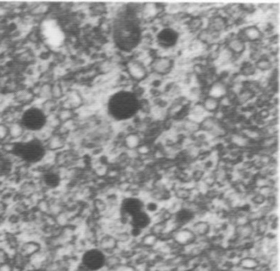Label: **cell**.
I'll use <instances>...</instances> for the list:
<instances>
[{
    "label": "cell",
    "instance_id": "obj_1",
    "mask_svg": "<svg viewBox=\"0 0 280 271\" xmlns=\"http://www.w3.org/2000/svg\"><path fill=\"white\" fill-rule=\"evenodd\" d=\"M114 38L118 46L129 51L134 48L139 39V30L135 20L129 17H122L115 23Z\"/></svg>",
    "mask_w": 280,
    "mask_h": 271
},
{
    "label": "cell",
    "instance_id": "obj_2",
    "mask_svg": "<svg viewBox=\"0 0 280 271\" xmlns=\"http://www.w3.org/2000/svg\"><path fill=\"white\" fill-rule=\"evenodd\" d=\"M136 98L128 92L117 93L111 98L109 102V111L111 115L117 119H127L136 112Z\"/></svg>",
    "mask_w": 280,
    "mask_h": 271
},
{
    "label": "cell",
    "instance_id": "obj_3",
    "mask_svg": "<svg viewBox=\"0 0 280 271\" xmlns=\"http://www.w3.org/2000/svg\"><path fill=\"white\" fill-rule=\"evenodd\" d=\"M13 152L18 158L27 163H37L44 158L45 151L41 142L31 140L15 144Z\"/></svg>",
    "mask_w": 280,
    "mask_h": 271
},
{
    "label": "cell",
    "instance_id": "obj_4",
    "mask_svg": "<svg viewBox=\"0 0 280 271\" xmlns=\"http://www.w3.org/2000/svg\"><path fill=\"white\" fill-rule=\"evenodd\" d=\"M105 257L98 248H90L80 255L79 264L90 271H104Z\"/></svg>",
    "mask_w": 280,
    "mask_h": 271
},
{
    "label": "cell",
    "instance_id": "obj_5",
    "mask_svg": "<svg viewBox=\"0 0 280 271\" xmlns=\"http://www.w3.org/2000/svg\"><path fill=\"white\" fill-rule=\"evenodd\" d=\"M45 122L46 117L44 112L38 108H29L22 115V126L30 131H39L44 128Z\"/></svg>",
    "mask_w": 280,
    "mask_h": 271
},
{
    "label": "cell",
    "instance_id": "obj_6",
    "mask_svg": "<svg viewBox=\"0 0 280 271\" xmlns=\"http://www.w3.org/2000/svg\"><path fill=\"white\" fill-rule=\"evenodd\" d=\"M43 248V242L41 239H21L17 252L27 258V259H30L31 257L41 252Z\"/></svg>",
    "mask_w": 280,
    "mask_h": 271
},
{
    "label": "cell",
    "instance_id": "obj_7",
    "mask_svg": "<svg viewBox=\"0 0 280 271\" xmlns=\"http://www.w3.org/2000/svg\"><path fill=\"white\" fill-rule=\"evenodd\" d=\"M96 248L102 252L105 255H111L119 252L120 246L116 239L112 234L103 233L97 240Z\"/></svg>",
    "mask_w": 280,
    "mask_h": 271
},
{
    "label": "cell",
    "instance_id": "obj_8",
    "mask_svg": "<svg viewBox=\"0 0 280 271\" xmlns=\"http://www.w3.org/2000/svg\"><path fill=\"white\" fill-rule=\"evenodd\" d=\"M172 239L178 246L185 247L194 244L198 238L189 227H181L172 234Z\"/></svg>",
    "mask_w": 280,
    "mask_h": 271
},
{
    "label": "cell",
    "instance_id": "obj_9",
    "mask_svg": "<svg viewBox=\"0 0 280 271\" xmlns=\"http://www.w3.org/2000/svg\"><path fill=\"white\" fill-rule=\"evenodd\" d=\"M189 228L194 232L197 238L205 237L212 230V226L208 221L198 220V219L192 222Z\"/></svg>",
    "mask_w": 280,
    "mask_h": 271
},
{
    "label": "cell",
    "instance_id": "obj_10",
    "mask_svg": "<svg viewBox=\"0 0 280 271\" xmlns=\"http://www.w3.org/2000/svg\"><path fill=\"white\" fill-rule=\"evenodd\" d=\"M125 262L124 257L119 252L106 255L104 271H116L117 269Z\"/></svg>",
    "mask_w": 280,
    "mask_h": 271
},
{
    "label": "cell",
    "instance_id": "obj_11",
    "mask_svg": "<svg viewBox=\"0 0 280 271\" xmlns=\"http://www.w3.org/2000/svg\"><path fill=\"white\" fill-rule=\"evenodd\" d=\"M154 69L158 73L165 74L171 70L172 67V61L167 58H158L154 62Z\"/></svg>",
    "mask_w": 280,
    "mask_h": 271
},
{
    "label": "cell",
    "instance_id": "obj_12",
    "mask_svg": "<svg viewBox=\"0 0 280 271\" xmlns=\"http://www.w3.org/2000/svg\"><path fill=\"white\" fill-rule=\"evenodd\" d=\"M12 162L7 155L0 152V178L7 176L12 170Z\"/></svg>",
    "mask_w": 280,
    "mask_h": 271
},
{
    "label": "cell",
    "instance_id": "obj_13",
    "mask_svg": "<svg viewBox=\"0 0 280 271\" xmlns=\"http://www.w3.org/2000/svg\"><path fill=\"white\" fill-rule=\"evenodd\" d=\"M225 93H226V88L225 85H222L221 83H216L215 85H213L212 88L210 89L209 96L218 100L223 95H225Z\"/></svg>",
    "mask_w": 280,
    "mask_h": 271
},
{
    "label": "cell",
    "instance_id": "obj_14",
    "mask_svg": "<svg viewBox=\"0 0 280 271\" xmlns=\"http://www.w3.org/2000/svg\"><path fill=\"white\" fill-rule=\"evenodd\" d=\"M244 48H245L244 42L240 38H234V39L230 40L229 43H228V50L235 54H241L244 51Z\"/></svg>",
    "mask_w": 280,
    "mask_h": 271
},
{
    "label": "cell",
    "instance_id": "obj_15",
    "mask_svg": "<svg viewBox=\"0 0 280 271\" xmlns=\"http://www.w3.org/2000/svg\"><path fill=\"white\" fill-rule=\"evenodd\" d=\"M244 35L249 41H257L261 38V32L257 27H249L244 29Z\"/></svg>",
    "mask_w": 280,
    "mask_h": 271
},
{
    "label": "cell",
    "instance_id": "obj_16",
    "mask_svg": "<svg viewBox=\"0 0 280 271\" xmlns=\"http://www.w3.org/2000/svg\"><path fill=\"white\" fill-rule=\"evenodd\" d=\"M226 27V22H225L224 18H221V17H215L213 18L212 22H211V29L214 32H221V31H224Z\"/></svg>",
    "mask_w": 280,
    "mask_h": 271
},
{
    "label": "cell",
    "instance_id": "obj_17",
    "mask_svg": "<svg viewBox=\"0 0 280 271\" xmlns=\"http://www.w3.org/2000/svg\"><path fill=\"white\" fill-rule=\"evenodd\" d=\"M218 108V101L217 99H214L213 97H208L204 101L203 104V108L208 111V112H214Z\"/></svg>",
    "mask_w": 280,
    "mask_h": 271
},
{
    "label": "cell",
    "instance_id": "obj_18",
    "mask_svg": "<svg viewBox=\"0 0 280 271\" xmlns=\"http://www.w3.org/2000/svg\"><path fill=\"white\" fill-rule=\"evenodd\" d=\"M10 205L0 198V224H4V219L8 215Z\"/></svg>",
    "mask_w": 280,
    "mask_h": 271
},
{
    "label": "cell",
    "instance_id": "obj_19",
    "mask_svg": "<svg viewBox=\"0 0 280 271\" xmlns=\"http://www.w3.org/2000/svg\"><path fill=\"white\" fill-rule=\"evenodd\" d=\"M257 67L261 70H268L271 68V62L268 60L262 59L257 62Z\"/></svg>",
    "mask_w": 280,
    "mask_h": 271
},
{
    "label": "cell",
    "instance_id": "obj_20",
    "mask_svg": "<svg viewBox=\"0 0 280 271\" xmlns=\"http://www.w3.org/2000/svg\"><path fill=\"white\" fill-rule=\"evenodd\" d=\"M0 271H16V269L11 261V262L0 263Z\"/></svg>",
    "mask_w": 280,
    "mask_h": 271
},
{
    "label": "cell",
    "instance_id": "obj_21",
    "mask_svg": "<svg viewBox=\"0 0 280 271\" xmlns=\"http://www.w3.org/2000/svg\"><path fill=\"white\" fill-rule=\"evenodd\" d=\"M214 38L213 31H204V32L201 33V39H202L203 41H211Z\"/></svg>",
    "mask_w": 280,
    "mask_h": 271
},
{
    "label": "cell",
    "instance_id": "obj_22",
    "mask_svg": "<svg viewBox=\"0 0 280 271\" xmlns=\"http://www.w3.org/2000/svg\"><path fill=\"white\" fill-rule=\"evenodd\" d=\"M232 141L235 142V144L238 145H246L247 140L244 137L239 136V135H236L232 138Z\"/></svg>",
    "mask_w": 280,
    "mask_h": 271
},
{
    "label": "cell",
    "instance_id": "obj_23",
    "mask_svg": "<svg viewBox=\"0 0 280 271\" xmlns=\"http://www.w3.org/2000/svg\"><path fill=\"white\" fill-rule=\"evenodd\" d=\"M250 96H251V94H250L249 92H243V93L241 94V101H247V100L249 99Z\"/></svg>",
    "mask_w": 280,
    "mask_h": 271
},
{
    "label": "cell",
    "instance_id": "obj_24",
    "mask_svg": "<svg viewBox=\"0 0 280 271\" xmlns=\"http://www.w3.org/2000/svg\"><path fill=\"white\" fill-rule=\"evenodd\" d=\"M24 271H45L43 269H35V268L28 267Z\"/></svg>",
    "mask_w": 280,
    "mask_h": 271
}]
</instances>
